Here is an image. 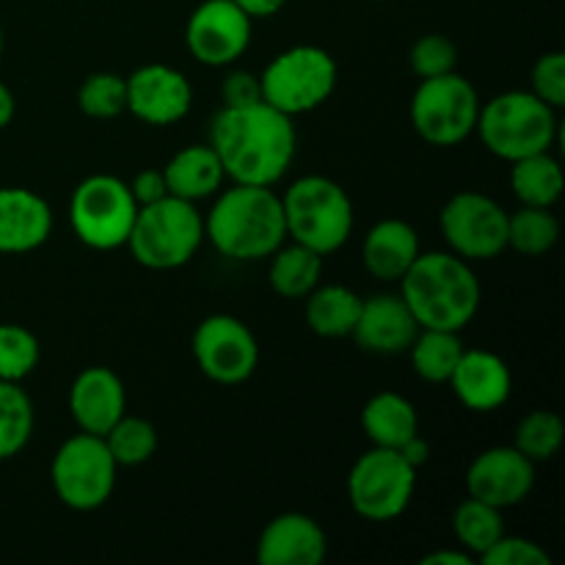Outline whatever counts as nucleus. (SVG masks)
Listing matches in <instances>:
<instances>
[{
	"instance_id": "obj_1",
	"label": "nucleus",
	"mask_w": 565,
	"mask_h": 565,
	"mask_svg": "<svg viewBox=\"0 0 565 565\" xmlns=\"http://www.w3.org/2000/svg\"><path fill=\"white\" fill-rule=\"evenodd\" d=\"M210 147L232 182L274 188L296 160L298 132L292 116L265 99L237 108L224 105L210 125Z\"/></svg>"
},
{
	"instance_id": "obj_2",
	"label": "nucleus",
	"mask_w": 565,
	"mask_h": 565,
	"mask_svg": "<svg viewBox=\"0 0 565 565\" xmlns=\"http://www.w3.org/2000/svg\"><path fill=\"white\" fill-rule=\"evenodd\" d=\"M204 237L215 252L235 263L268 259L287 241L281 196L268 185H241L215 196L204 218Z\"/></svg>"
},
{
	"instance_id": "obj_3",
	"label": "nucleus",
	"mask_w": 565,
	"mask_h": 565,
	"mask_svg": "<svg viewBox=\"0 0 565 565\" xmlns=\"http://www.w3.org/2000/svg\"><path fill=\"white\" fill-rule=\"evenodd\" d=\"M397 285L419 329L463 331L483 298L472 263L452 252H419Z\"/></svg>"
},
{
	"instance_id": "obj_4",
	"label": "nucleus",
	"mask_w": 565,
	"mask_h": 565,
	"mask_svg": "<svg viewBox=\"0 0 565 565\" xmlns=\"http://www.w3.org/2000/svg\"><path fill=\"white\" fill-rule=\"evenodd\" d=\"M281 210L287 237L312 248L320 257L340 252L356 224L348 191L323 174H307L292 182L281 193Z\"/></svg>"
},
{
	"instance_id": "obj_5",
	"label": "nucleus",
	"mask_w": 565,
	"mask_h": 565,
	"mask_svg": "<svg viewBox=\"0 0 565 565\" xmlns=\"http://www.w3.org/2000/svg\"><path fill=\"white\" fill-rule=\"evenodd\" d=\"M475 132L494 158L522 160L552 152L557 141V110L533 92H502L480 103Z\"/></svg>"
},
{
	"instance_id": "obj_6",
	"label": "nucleus",
	"mask_w": 565,
	"mask_h": 565,
	"mask_svg": "<svg viewBox=\"0 0 565 565\" xmlns=\"http://www.w3.org/2000/svg\"><path fill=\"white\" fill-rule=\"evenodd\" d=\"M204 243V218L196 204L163 196L138 207L127 248L149 270H174L196 257Z\"/></svg>"
},
{
	"instance_id": "obj_7",
	"label": "nucleus",
	"mask_w": 565,
	"mask_h": 565,
	"mask_svg": "<svg viewBox=\"0 0 565 565\" xmlns=\"http://www.w3.org/2000/svg\"><path fill=\"white\" fill-rule=\"evenodd\" d=\"M337 61L318 44H296L281 50L259 72V92L270 108L287 116H303L329 103L337 88Z\"/></svg>"
},
{
	"instance_id": "obj_8",
	"label": "nucleus",
	"mask_w": 565,
	"mask_h": 565,
	"mask_svg": "<svg viewBox=\"0 0 565 565\" xmlns=\"http://www.w3.org/2000/svg\"><path fill=\"white\" fill-rule=\"evenodd\" d=\"M138 202L130 182L116 174H92L72 191L70 226L83 246L94 252H116L127 246L136 224Z\"/></svg>"
},
{
	"instance_id": "obj_9",
	"label": "nucleus",
	"mask_w": 565,
	"mask_h": 565,
	"mask_svg": "<svg viewBox=\"0 0 565 565\" xmlns=\"http://www.w3.org/2000/svg\"><path fill=\"white\" fill-rule=\"evenodd\" d=\"M119 463L110 456L103 436L75 434L55 450L50 483L55 497L72 511H97L114 497Z\"/></svg>"
},
{
	"instance_id": "obj_10",
	"label": "nucleus",
	"mask_w": 565,
	"mask_h": 565,
	"mask_svg": "<svg viewBox=\"0 0 565 565\" xmlns=\"http://www.w3.org/2000/svg\"><path fill=\"white\" fill-rule=\"evenodd\" d=\"M412 125L430 147H458L475 132L480 114V94L458 72L419 81L412 97Z\"/></svg>"
},
{
	"instance_id": "obj_11",
	"label": "nucleus",
	"mask_w": 565,
	"mask_h": 565,
	"mask_svg": "<svg viewBox=\"0 0 565 565\" xmlns=\"http://www.w3.org/2000/svg\"><path fill=\"white\" fill-rule=\"evenodd\" d=\"M417 491V469L397 450L373 447L356 458L348 475V500L364 522H395Z\"/></svg>"
},
{
	"instance_id": "obj_12",
	"label": "nucleus",
	"mask_w": 565,
	"mask_h": 565,
	"mask_svg": "<svg viewBox=\"0 0 565 565\" xmlns=\"http://www.w3.org/2000/svg\"><path fill=\"white\" fill-rule=\"evenodd\" d=\"M441 235L467 263H489L508 248V210L480 191H461L439 215Z\"/></svg>"
},
{
	"instance_id": "obj_13",
	"label": "nucleus",
	"mask_w": 565,
	"mask_h": 565,
	"mask_svg": "<svg viewBox=\"0 0 565 565\" xmlns=\"http://www.w3.org/2000/svg\"><path fill=\"white\" fill-rule=\"evenodd\" d=\"M191 353L204 379L221 386L246 384L259 364V342L235 315H207L191 337Z\"/></svg>"
},
{
	"instance_id": "obj_14",
	"label": "nucleus",
	"mask_w": 565,
	"mask_h": 565,
	"mask_svg": "<svg viewBox=\"0 0 565 565\" xmlns=\"http://www.w3.org/2000/svg\"><path fill=\"white\" fill-rule=\"evenodd\" d=\"M254 20L235 0H202L185 25L188 53L204 66H232L252 44Z\"/></svg>"
},
{
	"instance_id": "obj_15",
	"label": "nucleus",
	"mask_w": 565,
	"mask_h": 565,
	"mask_svg": "<svg viewBox=\"0 0 565 565\" xmlns=\"http://www.w3.org/2000/svg\"><path fill=\"white\" fill-rule=\"evenodd\" d=\"M127 81V110L138 121L169 127L185 119L193 105L191 81L169 64H143Z\"/></svg>"
},
{
	"instance_id": "obj_16",
	"label": "nucleus",
	"mask_w": 565,
	"mask_h": 565,
	"mask_svg": "<svg viewBox=\"0 0 565 565\" xmlns=\"http://www.w3.org/2000/svg\"><path fill=\"white\" fill-rule=\"evenodd\" d=\"M535 486V463L516 447H491L483 450L467 469V491L475 500L505 508L522 505Z\"/></svg>"
},
{
	"instance_id": "obj_17",
	"label": "nucleus",
	"mask_w": 565,
	"mask_h": 565,
	"mask_svg": "<svg viewBox=\"0 0 565 565\" xmlns=\"http://www.w3.org/2000/svg\"><path fill=\"white\" fill-rule=\"evenodd\" d=\"M417 331V320L401 292H375V296L362 298V312L351 337L362 351L397 356L412 348Z\"/></svg>"
},
{
	"instance_id": "obj_18",
	"label": "nucleus",
	"mask_w": 565,
	"mask_h": 565,
	"mask_svg": "<svg viewBox=\"0 0 565 565\" xmlns=\"http://www.w3.org/2000/svg\"><path fill=\"white\" fill-rule=\"evenodd\" d=\"M70 414L77 430L105 436L127 414L125 381L110 367H86L70 386Z\"/></svg>"
},
{
	"instance_id": "obj_19",
	"label": "nucleus",
	"mask_w": 565,
	"mask_h": 565,
	"mask_svg": "<svg viewBox=\"0 0 565 565\" xmlns=\"http://www.w3.org/2000/svg\"><path fill=\"white\" fill-rule=\"evenodd\" d=\"M326 530L307 513H279L257 539V561L263 565H318L326 561Z\"/></svg>"
},
{
	"instance_id": "obj_20",
	"label": "nucleus",
	"mask_w": 565,
	"mask_h": 565,
	"mask_svg": "<svg viewBox=\"0 0 565 565\" xmlns=\"http://www.w3.org/2000/svg\"><path fill=\"white\" fill-rule=\"evenodd\" d=\"M447 384L463 408L489 414L508 403L513 392V375L505 359L478 348V351L461 353Z\"/></svg>"
},
{
	"instance_id": "obj_21",
	"label": "nucleus",
	"mask_w": 565,
	"mask_h": 565,
	"mask_svg": "<svg viewBox=\"0 0 565 565\" xmlns=\"http://www.w3.org/2000/svg\"><path fill=\"white\" fill-rule=\"evenodd\" d=\"M53 232V210L28 188H0V254H28Z\"/></svg>"
},
{
	"instance_id": "obj_22",
	"label": "nucleus",
	"mask_w": 565,
	"mask_h": 565,
	"mask_svg": "<svg viewBox=\"0 0 565 565\" xmlns=\"http://www.w3.org/2000/svg\"><path fill=\"white\" fill-rule=\"evenodd\" d=\"M419 252V235L408 221L384 218L364 235L362 265L373 279L390 285L403 279Z\"/></svg>"
},
{
	"instance_id": "obj_23",
	"label": "nucleus",
	"mask_w": 565,
	"mask_h": 565,
	"mask_svg": "<svg viewBox=\"0 0 565 565\" xmlns=\"http://www.w3.org/2000/svg\"><path fill=\"white\" fill-rule=\"evenodd\" d=\"M169 196L185 199V202H202L215 196L224 185L226 174L218 154L210 143H191L180 149L163 169Z\"/></svg>"
},
{
	"instance_id": "obj_24",
	"label": "nucleus",
	"mask_w": 565,
	"mask_h": 565,
	"mask_svg": "<svg viewBox=\"0 0 565 565\" xmlns=\"http://www.w3.org/2000/svg\"><path fill=\"white\" fill-rule=\"evenodd\" d=\"M362 430L373 447L401 450L412 436L419 434V414L401 392H379L364 403Z\"/></svg>"
},
{
	"instance_id": "obj_25",
	"label": "nucleus",
	"mask_w": 565,
	"mask_h": 565,
	"mask_svg": "<svg viewBox=\"0 0 565 565\" xmlns=\"http://www.w3.org/2000/svg\"><path fill=\"white\" fill-rule=\"evenodd\" d=\"M307 326L326 340H342L353 334L359 312H362V296L345 285H318L307 298Z\"/></svg>"
},
{
	"instance_id": "obj_26",
	"label": "nucleus",
	"mask_w": 565,
	"mask_h": 565,
	"mask_svg": "<svg viewBox=\"0 0 565 565\" xmlns=\"http://www.w3.org/2000/svg\"><path fill=\"white\" fill-rule=\"evenodd\" d=\"M563 188V166L552 152L527 154L511 163V191L524 207H555Z\"/></svg>"
},
{
	"instance_id": "obj_27",
	"label": "nucleus",
	"mask_w": 565,
	"mask_h": 565,
	"mask_svg": "<svg viewBox=\"0 0 565 565\" xmlns=\"http://www.w3.org/2000/svg\"><path fill=\"white\" fill-rule=\"evenodd\" d=\"M268 259V281L276 296L301 301V298H307L320 285L323 257L318 252H312V248L301 246V243H290V246L281 243Z\"/></svg>"
},
{
	"instance_id": "obj_28",
	"label": "nucleus",
	"mask_w": 565,
	"mask_h": 565,
	"mask_svg": "<svg viewBox=\"0 0 565 565\" xmlns=\"http://www.w3.org/2000/svg\"><path fill=\"white\" fill-rule=\"evenodd\" d=\"M463 351L467 348L461 331L419 329L406 353H412V367L419 379L428 384H447Z\"/></svg>"
},
{
	"instance_id": "obj_29",
	"label": "nucleus",
	"mask_w": 565,
	"mask_h": 565,
	"mask_svg": "<svg viewBox=\"0 0 565 565\" xmlns=\"http://www.w3.org/2000/svg\"><path fill=\"white\" fill-rule=\"evenodd\" d=\"M452 533H456L458 546L467 550L475 561H480V557L505 535L502 511L500 508L489 505V502L467 497V500L452 511Z\"/></svg>"
},
{
	"instance_id": "obj_30",
	"label": "nucleus",
	"mask_w": 565,
	"mask_h": 565,
	"mask_svg": "<svg viewBox=\"0 0 565 565\" xmlns=\"http://www.w3.org/2000/svg\"><path fill=\"white\" fill-rule=\"evenodd\" d=\"M36 425L31 395L14 381H0V461L20 456Z\"/></svg>"
},
{
	"instance_id": "obj_31",
	"label": "nucleus",
	"mask_w": 565,
	"mask_h": 565,
	"mask_svg": "<svg viewBox=\"0 0 565 565\" xmlns=\"http://www.w3.org/2000/svg\"><path fill=\"white\" fill-rule=\"evenodd\" d=\"M561 241V221L552 207H519L508 213V248L524 257H544Z\"/></svg>"
},
{
	"instance_id": "obj_32",
	"label": "nucleus",
	"mask_w": 565,
	"mask_h": 565,
	"mask_svg": "<svg viewBox=\"0 0 565 565\" xmlns=\"http://www.w3.org/2000/svg\"><path fill=\"white\" fill-rule=\"evenodd\" d=\"M565 441V423L561 414L544 412V408H535L527 417L519 419L516 434H513V447L522 452L524 458L539 467V463L552 461V458L561 452Z\"/></svg>"
},
{
	"instance_id": "obj_33",
	"label": "nucleus",
	"mask_w": 565,
	"mask_h": 565,
	"mask_svg": "<svg viewBox=\"0 0 565 565\" xmlns=\"http://www.w3.org/2000/svg\"><path fill=\"white\" fill-rule=\"evenodd\" d=\"M114 461L121 467H141L158 452V430L149 419L125 414L116 419L114 428L103 436Z\"/></svg>"
},
{
	"instance_id": "obj_34",
	"label": "nucleus",
	"mask_w": 565,
	"mask_h": 565,
	"mask_svg": "<svg viewBox=\"0 0 565 565\" xmlns=\"http://www.w3.org/2000/svg\"><path fill=\"white\" fill-rule=\"evenodd\" d=\"M42 348L36 334L20 323H0V381L22 384L39 367Z\"/></svg>"
},
{
	"instance_id": "obj_35",
	"label": "nucleus",
	"mask_w": 565,
	"mask_h": 565,
	"mask_svg": "<svg viewBox=\"0 0 565 565\" xmlns=\"http://www.w3.org/2000/svg\"><path fill=\"white\" fill-rule=\"evenodd\" d=\"M77 108L92 119H116L127 110V81L116 72H94L77 88Z\"/></svg>"
},
{
	"instance_id": "obj_36",
	"label": "nucleus",
	"mask_w": 565,
	"mask_h": 565,
	"mask_svg": "<svg viewBox=\"0 0 565 565\" xmlns=\"http://www.w3.org/2000/svg\"><path fill=\"white\" fill-rule=\"evenodd\" d=\"M408 66L419 81L447 75L458 66V47L445 33H425L408 50Z\"/></svg>"
},
{
	"instance_id": "obj_37",
	"label": "nucleus",
	"mask_w": 565,
	"mask_h": 565,
	"mask_svg": "<svg viewBox=\"0 0 565 565\" xmlns=\"http://www.w3.org/2000/svg\"><path fill=\"white\" fill-rule=\"evenodd\" d=\"M530 92L539 99H544L550 108L561 110L565 105V53L550 50L541 55L530 72Z\"/></svg>"
},
{
	"instance_id": "obj_38",
	"label": "nucleus",
	"mask_w": 565,
	"mask_h": 565,
	"mask_svg": "<svg viewBox=\"0 0 565 565\" xmlns=\"http://www.w3.org/2000/svg\"><path fill=\"white\" fill-rule=\"evenodd\" d=\"M483 565H550V555L535 541L519 539V535H502L483 557Z\"/></svg>"
},
{
	"instance_id": "obj_39",
	"label": "nucleus",
	"mask_w": 565,
	"mask_h": 565,
	"mask_svg": "<svg viewBox=\"0 0 565 565\" xmlns=\"http://www.w3.org/2000/svg\"><path fill=\"white\" fill-rule=\"evenodd\" d=\"M221 97H224V105H230V108L259 103V99H263V92H259V75H252V72L246 70H232L230 75L224 77Z\"/></svg>"
},
{
	"instance_id": "obj_40",
	"label": "nucleus",
	"mask_w": 565,
	"mask_h": 565,
	"mask_svg": "<svg viewBox=\"0 0 565 565\" xmlns=\"http://www.w3.org/2000/svg\"><path fill=\"white\" fill-rule=\"evenodd\" d=\"M130 191H132V199L138 202V207H143V204H152V202H158V199L169 196L163 169H160V171L158 169L138 171V174L132 177V182H130Z\"/></svg>"
},
{
	"instance_id": "obj_41",
	"label": "nucleus",
	"mask_w": 565,
	"mask_h": 565,
	"mask_svg": "<svg viewBox=\"0 0 565 565\" xmlns=\"http://www.w3.org/2000/svg\"><path fill=\"white\" fill-rule=\"evenodd\" d=\"M243 9V14H248L252 20H270V17L279 14L285 9L287 0H235Z\"/></svg>"
},
{
	"instance_id": "obj_42",
	"label": "nucleus",
	"mask_w": 565,
	"mask_h": 565,
	"mask_svg": "<svg viewBox=\"0 0 565 565\" xmlns=\"http://www.w3.org/2000/svg\"><path fill=\"white\" fill-rule=\"evenodd\" d=\"M397 452L403 456V461L412 463L414 469H419V467H425V463H428L430 445H428V439H423V436L417 434V436H412V439H408L406 445H403Z\"/></svg>"
},
{
	"instance_id": "obj_43",
	"label": "nucleus",
	"mask_w": 565,
	"mask_h": 565,
	"mask_svg": "<svg viewBox=\"0 0 565 565\" xmlns=\"http://www.w3.org/2000/svg\"><path fill=\"white\" fill-rule=\"evenodd\" d=\"M423 565H472L478 563L467 550H436L430 555H425Z\"/></svg>"
},
{
	"instance_id": "obj_44",
	"label": "nucleus",
	"mask_w": 565,
	"mask_h": 565,
	"mask_svg": "<svg viewBox=\"0 0 565 565\" xmlns=\"http://www.w3.org/2000/svg\"><path fill=\"white\" fill-rule=\"evenodd\" d=\"M14 114H17L14 92H11V88L6 86V83H0V130L11 125V119H14Z\"/></svg>"
},
{
	"instance_id": "obj_45",
	"label": "nucleus",
	"mask_w": 565,
	"mask_h": 565,
	"mask_svg": "<svg viewBox=\"0 0 565 565\" xmlns=\"http://www.w3.org/2000/svg\"><path fill=\"white\" fill-rule=\"evenodd\" d=\"M0 58H3V28H0Z\"/></svg>"
}]
</instances>
